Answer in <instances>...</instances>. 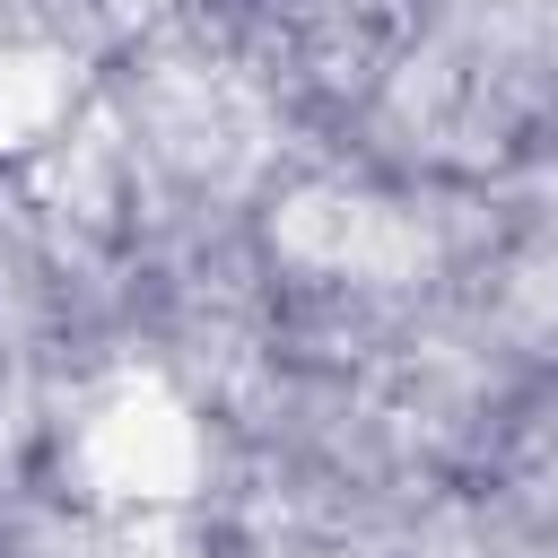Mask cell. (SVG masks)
<instances>
[{"label": "cell", "instance_id": "cell-1", "mask_svg": "<svg viewBox=\"0 0 558 558\" xmlns=\"http://www.w3.org/2000/svg\"><path fill=\"white\" fill-rule=\"evenodd\" d=\"M331 140L392 174L506 201L558 157L541 35L497 0H427L375 96Z\"/></svg>", "mask_w": 558, "mask_h": 558}, {"label": "cell", "instance_id": "cell-2", "mask_svg": "<svg viewBox=\"0 0 558 558\" xmlns=\"http://www.w3.org/2000/svg\"><path fill=\"white\" fill-rule=\"evenodd\" d=\"M462 314L488 331V349L523 384H558V192L541 183L506 192V227L480 253Z\"/></svg>", "mask_w": 558, "mask_h": 558}, {"label": "cell", "instance_id": "cell-3", "mask_svg": "<svg viewBox=\"0 0 558 558\" xmlns=\"http://www.w3.org/2000/svg\"><path fill=\"white\" fill-rule=\"evenodd\" d=\"M532 183H541V192H558V157H549V166H541V174H532Z\"/></svg>", "mask_w": 558, "mask_h": 558}]
</instances>
